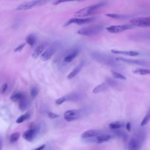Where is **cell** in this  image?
Wrapping results in <instances>:
<instances>
[{
    "label": "cell",
    "instance_id": "1",
    "mask_svg": "<svg viewBox=\"0 0 150 150\" xmlns=\"http://www.w3.org/2000/svg\"><path fill=\"white\" fill-rule=\"evenodd\" d=\"M106 4L107 2L105 1L98 2L94 5L85 7L77 11L74 13V15L77 17H84L90 16L94 13L98 9L101 8L103 6H104Z\"/></svg>",
    "mask_w": 150,
    "mask_h": 150
},
{
    "label": "cell",
    "instance_id": "2",
    "mask_svg": "<svg viewBox=\"0 0 150 150\" xmlns=\"http://www.w3.org/2000/svg\"><path fill=\"white\" fill-rule=\"evenodd\" d=\"M104 27L102 25H96L88 27L83 28L77 31V33L80 35L86 36H91L100 33L103 30Z\"/></svg>",
    "mask_w": 150,
    "mask_h": 150
},
{
    "label": "cell",
    "instance_id": "3",
    "mask_svg": "<svg viewBox=\"0 0 150 150\" xmlns=\"http://www.w3.org/2000/svg\"><path fill=\"white\" fill-rule=\"evenodd\" d=\"M94 17H88V18H73L68 20L64 24L63 26L66 27L71 24H77V25H83L85 23H88L91 22L95 20Z\"/></svg>",
    "mask_w": 150,
    "mask_h": 150
},
{
    "label": "cell",
    "instance_id": "4",
    "mask_svg": "<svg viewBox=\"0 0 150 150\" xmlns=\"http://www.w3.org/2000/svg\"><path fill=\"white\" fill-rule=\"evenodd\" d=\"M130 23L135 26H139L142 28L149 27L150 16L134 18L130 20Z\"/></svg>",
    "mask_w": 150,
    "mask_h": 150
},
{
    "label": "cell",
    "instance_id": "5",
    "mask_svg": "<svg viewBox=\"0 0 150 150\" xmlns=\"http://www.w3.org/2000/svg\"><path fill=\"white\" fill-rule=\"evenodd\" d=\"M135 27L133 25H111L106 28V29L110 33H117L124 32L127 30L133 29Z\"/></svg>",
    "mask_w": 150,
    "mask_h": 150
},
{
    "label": "cell",
    "instance_id": "6",
    "mask_svg": "<svg viewBox=\"0 0 150 150\" xmlns=\"http://www.w3.org/2000/svg\"><path fill=\"white\" fill-rule=\"evenodd\" d=\"M42 0H34L28 2H25L18 5L16 7V9L18 11H26L30 9L33 7L42 4Z\"/></svg>",
    "mask_w": 150,
    "mask_h": 150
},
{
    "label": "cell",
    "instance_id": "7",
    "mask_svg": "<svg viewBox=\"0 0 150 150\" xmlns=\"http://www.w3.org/2000/svg\"><path fill=\"white\" fill-rule=\"evenodd\" d=\"M81 116V112L79 110H70L66 111L64 114V119L68 122L77 120Z\"/></svg>",
    "mask_w": 150,
    "mask_h": 150
},
{
    "label": "cell",
    "instance_id": "8",
    "mask_svg": "<svg viewBox=\"0 0 150 150\" xmlns=\"http://www.w3.org/2000/svg\"><path fill=\"white\" fill-rule=\"evenodd\" d=\"M57 49V46L56 45H53L49 46L43 53L41 54L40 59L43 61H46L49 60L55 53Z\"/></svg>",
    "mask_w": 150,
    "mask_h": 150
},
{
    "label": "cell",
    "instance_id": "9",
    "mask_svg": "<svg viewBox=\"0 0 150 150\" xmlns=\"http://www.w3.org/2000/svg\"><path fill=\"white\" fill-rule=\"evenodd\" d=\"M38 132V130L36 128H30L25 131L23 134V138L27 141H32L36 137Z\"/></svg>",
    "mask_w": 150,
    "mask_h": 150
},
{
    "label": "cell",
    "instance_id": "10",
    "mask_svg": "<svg viewBox=\"0 0 150 150\" xmlns=\"http://www.w3.org/2000/svg\"><path fill=\"white\" fill-rule=\"evenodd\" d=\"M144 139L138 136L137 138H132L128 144V149H138L140 148L142 141Z\"/></svg>",
    "mask_w": 150,
    "mask_h": 150
},
{
    "label": "cell",
    "instance_id": "11",
    "mask_svg": "<svg viewBox=\"0 0 150 150\" xmlns=\"http://www.w3.org/2000/svg\"><path fill=\"white\" fill-rule=\"evenodd\" d=\"M117 61H121L122 62H125L129 64H138V65H142L145 66L148 64V62L144 61V60H134V59H125L122 57H117L115 59Z\"/></svg>",
    "mask_w": 150,
    "mask_h": 150
},
{
    "label": "cell",
    "instance_id": "12",
    "mask_svg": "<svg viewBox=\"0 0 150 150\" xmlns=\"http://www.w3.org/2000/svg\"><path fill=\"white\" fill-rule=\"evenodd\" d=\"M101 134V132L97 129H89L84 131L81 134V137L83 139L96 137V136Z\"/></svg>",
    "mask_w": 150,
    "mask_h": 150
},
{
    "label": "cell",
    "instance_id": "13",
    "mask_svg": "<svg viewBox=\"0 0 150 150\" xmlns=\"http://www.w3.org/2000/svg\"><path fill=\"white\" fill-rule=\"evenodd\" d=\"M79 52V50L77 49L71 50L69 53H67V54L64 57L63 61L66 63H69L71 62L78 55Z\"/></svg>",
    "mask_w": 150,
    "mask_h": 150
},
{
    "label": "cell",
    "instance_id": "14",
    "mask_svg": "<svg viewBox=\"0 0 150 150\" xmlns=\"http://www.w3.org/2000/svg\"><path fill=\"white\" fill-rule=\"evenodd\" d=\"M111 52L114 54L127 55V56H138L139 54L138 52L134 51V50H121L111 49Z\"/></svg>",
    "mask_w": 150,
    "mask_h": 150
},
{
    "label": "cell",
    "instance_id": "15",
    "mask_svg": "<svg viewBox=\"0 0 150 150\" xmlns=\"http://www.w3.org/2000/svg\"><path fill=\"white\" fill-rule=\"evenodd\" d=\"M84 66V63L83 62H81V63H80L79 65H77L67 76V78L69 80H71L73 78H74L80 71V70H81V69L83 68Z\"/></svg>",
    "mask_w": 150,
    "mask_h": 150
},
{
    "label": "cell",
    "instance_id": "16",
    "mask_svg": "<svg viewBox=\"0 0 150 150\" xmlns=\"http://www.w3.org/2000/svg\"><path fill=\"white\" fill-rule=\"evenodd\" d=\"M108 86H109V84L107 82L102 83L100 84H98V86H97L96 87H95L94 88V89L93 90V93L97 94V93H98L100 92H103L108 89Z\"/></svg>",
    "mask_w": 150,
    "mask_h": 150
},
{
    "label": "cell",
    "instance_id": "17",
    "mask_svg": "<svg viewBox=\"0 0 150 150\" xmlns=\"http://www.w3.org/2000/svg\"><path fill=\"white\" fill-rule=\"evenodd\" d=\"M45 46L43 44H40L39 45H38L33 50L32 54V57L36 59L38 58L40 54H42L43 52V50L45 49Z\"/></svg>",
    "mask_w": 150,
    "mask_h": 150
},
{
    "label": "cell",
    "instance_id": "18",
    "mask_svg": "<svg viewBox=\"0 0 150 150\" xmlns=\"http://www.w3.org/2000/svg\"><path fill=\"white\" fill-rule=\"evenodd\" d=\"M111 138V136L110 135H107V134H103V135H98L95 138V141L97 144H101L105 142H107L109 141Z\"/></svg>",
    "mask_w": 150,
    "mask_h": 150
},
{
    "label": "cell",
    "instance_id": "19",
    "mask_svg": "<svg viewBox=\"0 0 150 150\" xmlns=\"http://www.w3.org/2000/svg\"><path fill=\"white\" fill-rule=\"evenodd\" d=\"M29 104V101L27 99V98L25 96L22 100H21L19 101V104H18L19 109L21 111H23L26 110L28 108Z\"/></svg>",
    "mask_w": 150,
    "mask_h": 150
},
{
    "label": "cell",
    "instance_id": "20",
    "mask_svg": "<svg viewBox=\"0 0 150 150\" xmlns=\"http://www.w3.org/2000/svg\"><path fill=\"white\" fill-rule=\"evenodd\" d=\"M66 101H77L82 98V96L80 93H71L65 96Z\"/></svg>",
    "mask_w": 150,
    "mask_h": 150
},
{
    "label": "cell",
    "instance_id": "21",
    "mask_svg": "<svg viewBox=\"0 0 150 150\" xmlns=\"http://www.w3.org/2000/svg\"><path fill=\"white\" fill-rule=\"evenodd\" d=\"M25 97V95L21 92H15L13 93L10 97V99L11 101L13 102L19 101Z\"/></svg>",
    "mask_w": 150,
    "mask_h": 150
},
{
    "label": "cell",
    "instance_id": "22",
    "mask_svg": "<svg viewBox=\"0 0 150 150\" xmlns=\"http://www.w3.org/2000/svg\"><path fill=\"white\" fill-rule=\"evenodd\" d=\"M36 41V38L34 34H29L25 38V42L30 46H33Z\"/></svg>",
    "mask_w": 150,
    "mask_h": 150
},
{
    "label": "cell",
    "instance_id": "23",
    "mask_svg": "<svg viewBox=\"0 0 150 150\" xmlns=\"http://www.w3.org/2000/svg\"><path fill=\"white\" fill-rule=\"evenodd\" d=\"M132 73L139 75H148L150 74V69H144V68H138L132 70Z\"/></svg>",
    "mask_w": 150,
    "mask_h": 150
},
{
    "label": "cell",
    "instance_id": "24",
    "mask_svg": "<svg viewBox=\"0 0 150 150\" xmlns=\"http://www.w3.org/2000/svg\"><path fill=\"white\" fill-rule=\"evenodd\" d=\"M124 125V124L121 121H113L109 124V127L110 128L112 129H118L120 128H121Z\"/></svg>",
    "mask_w": 150,
    "mask_h": 150
},
{
    "label": "cell",
    "instance_id": "25",
    "mask_svg": "<svg viewBox=\"0 0 150 150\" xmlns=\"http://www.w3.org/2000/svg\"><path fill=\"white\" fill-rule=\"evenodd\" d=\"M111 73L112 77L116 79H119V80H125L127 79V78L125 76H124L123 74H122L121 73H120L118 71H116L114 70H111Z\"/></svg>",
    "mask_w": 150,
    "mask_h": 150
},
{
    "label": "cell",
    "instance_id": "26",
    "mask_svg": "<svg viewBox=\"0 0 150 150\" xmlns=\"http://www.w3.org/2000/svg\"><path fill=\"white\" fill-rule=\"evenodd\" d=\"M30 117V114L29 112H26L23 115H21V116H19L16 120V122L17 124H21L23 122H24L25 121L27 120Z\"/></svg>",
    "mask_w": 150,
    "mask_h": 150
},
{
    "label": "cell",
    "instance_id": "27",
    "mask_svg": "<svg viewBox=\"0 0 150 150\" xmlns=\"http://www.w3.org/2000/svg\"><path fill=\"white\" fill-rule=\"evenodd\" d=\"M106 16L113 19H125L129 17L127 15H120V14H116V13H107L106 14Z\"/></svg>",
    "mask_w": 150,
    "mask_h": 150
},
{
    "label": "cell",
    "instance_id": "28",
    "mask_svg": "<svg viewBox=\"0 0 150 150\" xmlns=\"http://www.w3.org/2000/svg\"><path fill=\"white\" fill-rule=\"evenodd\" d=\"M150 120V109L148 110V111L146 112V115H145L144 118H143L141 123V125L142 127V126H144Z\"/></svg>",
    "mask_w": 150,
    "mask_h": 150
},
{
    "label": "cell",
    "instance_id": "29",
    "mask_svg": "<svg viewBox=\"0 0 150 150\" xmlns=\"http://www.w3.org/2000/svg\"><path fill=\"white\" fill-rule=\"evenodd\" d=\"M20 137V134L19 132H14L10 136V141L13 143L16 142Z\"/></svg>",
    "mask_w": 150,
    "mask_h": 150
},
{
    "label": "cell",
    "instance_id": "30",
    "mask_svg": "<svg viewBox=\"0 0 150 150\" xmlns=\"http://www.w3.org/2000/svg\"><path fill=\"white\" fill-rule=\"evenodd\" d=\"M38 93H39V90H38V88L34 86L31 88V90H30V96H31V97L33 99L37 97Z\"/></svg>",
    "mask_w": 150,
    "mask_h": 150
},
{
    "label": "cell",
    "instance_id": "31",
    "mask_svg": "<svg viewBox=\"0 0 150 150\" xmlns=\"http://www.w3.org/2000/svg\"><path fill=\"white\" fill-rule=\"evenodd\" d=\"M66 101V97L65 96H63L62 97H60L59 98H57L56 101H55V103L57 105H60L62 104H63L64 101Z\"/></svg>",
    "mask_w": 150,
    "mask_h": 150
},
{
    "label": "cell",
    "instance_id": "32",
    "mask_svg": "<svg viewBox=\"0 0 150 150\" xmlns=\"http://www.w3.org/2000/svg\"><path fill=\"white\" fill-rule=\"evenodd\" d=\"M26 45V43H22L21 44H20L19 45H18L17 47H16V48L14 49V52H21L23 49V47L25 46Z\"/></svg>",
    "mask_w": 150,
    "mask_h": 150
},
{
    "label": "cell",
    "instance_id": "33",
    "mask_svg": "<svg viewBox=\"0 0 150 150\" xmlns=\"http://www.w3.org/2000/svg\"><path fill=\"white\" fill-rule=\"evenodd\" d=\"M47 116L50 118H52V119H53V118H56L57 117H59V115L57 114H55L54 112H47Z\"/></svg>",
    "mask_w": 150,
    "mask_h": 150
},
{
    "label": "cell",
    "instance_id": "34",
    "mask_svg": "<svg viewBox=\"0 0 150 150\" xmlns=\"http://www.w3.org/2000/svg\"><path fill=\"white\" fill-rule=\"evenodd\" d=\"M8 88V84L7 83H4L2 86H1V94H4Z\"/></svg>",
    "mask_w": 150,
    "mask_h": 150
},
{
    "label": "cell",
    "instance_id": "35",
    "mask_svg": "<svg viewBox=\"0 0 150 150\" xmlns=\"http://www.w3.org/2000/svg\"><path fill=\"white\" fill-rule=\"evenodd\" d=\"M78 1V0H56V1L53 3V4H54V5H58V4H60L63 3V2H70V1Z\"/></svg>",
    "mask_w": 150,
    "mask_h": 150
},
{
    "label": "cell",
    "instance_id": "36",
    "mask_svg": "<svg viewBox=\"0 0 150 150\" xmlns=\"http://www.w3.org/2000/svg\"><path fill=\"white\" fill-rule=\"evenodd\" d=\"M45 144H43V145H40V146H38V147H37V148H36L35 149V150H40V149H43V148H45Z\"/></svg>",
    "mask_w": 150,
    "mask_h": 150
},
{
    "label": "cell",
    "instance_id": "37",
    "mask_svg": "<svg viewBox=\"0 0 150 150\" xmlns=\"http://www.w3.org/2000/svg\"><path fill=\"white\" fill-rule=\"evenodd\" d=\"M131 124L129 123V122H128L127 124V125H126V129L128 131H129L130 130H131Z\"/></svg>",
    "mask_w": 150,
    "mask_h": 150
},
{
    "label": "cell",
    "instance_id": "38",
    "mask_svg": "<svg viewBox=\"0 0 150 150\" xmlns=\"http://www.w3.org/2000/svg\"><path fill=\"white\" fill-rule=\"evenodd\" d=\"M82 1V0H78V1Z\"/></svg>",
    "mask_w": 150,
    "mask_h": 150
}]
</instances>
